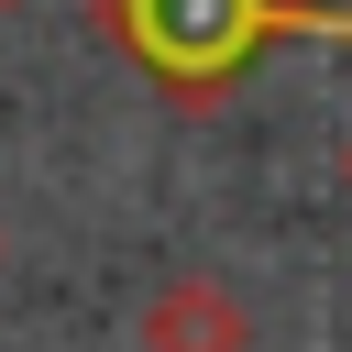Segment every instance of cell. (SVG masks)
Segmentation results:
<instances>
[{
	"label": "cell",
	"instance_id": "1",
	"mask_svg": "<svg viewBox=\"0 0 352 352\" xmlns=\"http://www.w3.org/2000/svg\"><path fill=\"white\" fill-rule=\"evenodd\" d=\"M99 33L198 110L264 44H352V11H330V0H99Z\"/></svg>",
	"mask_w": 352,
	"mask_h": 352
},
{
	"label": "cell",
	"instance_id": "4",
	"mask_svg": "<svg viewBox=\"0 0 352 352\" xmlns=\"http://www.w3.org/2000/svg\"><path fill=\"white\" fill-rule=\"evenodd\" d=\"M0 11H11V0H0Z\"/></svg>",
	"mask_w": 352,
	"mask_h": 352
},
{
	"label": "cell",
	"instance_id": "2",
	"mask_svg": "<svg viewBox=\"0 0 352 352\" xmlns=\"http://www.w3.org/2000/svg\"><path fill=\"white\" fill-rule=\"evenodd\" d=\"M242 341H253V319H242V297L220 275H176L143 308V352H242Z\"/></svg>",
	"mask_w": 352,
	"mask_h": 352
},
{
	"label": "cell",
	"instance_id": "3",
	"mask_svg": "<svg viewBox=\"0 0 352 352\" xmlns=\"http://www.w3.org/2000/svg\"><path fill=\"white\" fill-rule=\"evenodd\" d=\"M341 187H352V143H341Z\"/></svg>",
	"mask_w": 352,
	"mask_h": 352
}]
</instances>
